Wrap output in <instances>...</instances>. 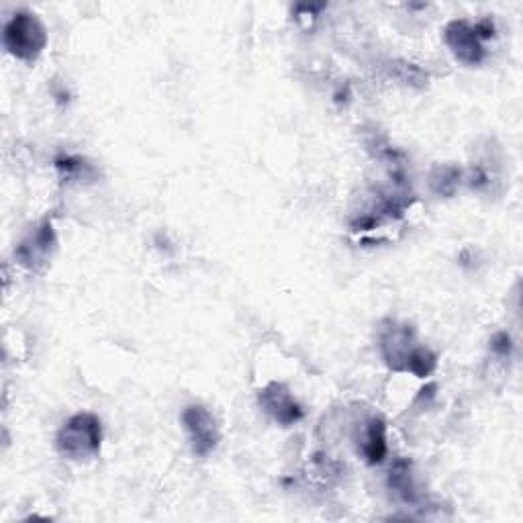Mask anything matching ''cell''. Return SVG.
Masks as SVG:
<instances>
[{
	"instance_id": "9c48e42d",
	"label": "cell",
	"mask_w": 523,
	"mask_h": 523,
	"mask_svg": "<svg viewBox=\"0 0 523 523\" xmlns=\"http://www.w3.org/2000/svg\"><path fill=\"white\" fill-rule=\"evenodd\" d=\"M389 487L391 491L405 503H417L419 493H417V485L413 479V466L411 460L407 458H399L389 472Z\"/></svg>"
},
{
	"instance_id": "7a4b0ae2",
	"label": "cell",
	"mask_w": 523,
	"mask_h": 523,
	"mask_svg": "<svg viewBox=\"0 0 523 523\" xmlns=\"http://www.w3.org/2000/svg\"><path fill=\"white\" fill-rule=\"evenodd\" d=\"M5 50L21 60L35 62L47 47V29L31 11H17L3 31Z\"/></svg>"
},
{
	"instance_id": "3957f363",
	"label": "cell",
	"mask_w": 523,
	"mask_h": 523,
	"mask_svg": "<svg viewBox=\"0 0 523 523\" xmlns=\"http://www.w3.org/2000/svg\"><path fill=\"white\" fill-rule=\"evenodd\" d=\"M56 246H58V237H56L54 223L50 219H43L17 244L15 258L23 268L31 272H39L50 264Z\"/></svg>"
},
{
	"instance_id": "6da1fadb",
	"label": "cell",
	"mask_w": 523,
	"mask_h": 523,
	"mask_svg": "<svg viewBox=\"0 0 523 523\" xmlns=\"http://www.w3.org/2000/svg\"><path fill=\"white\" fill-rule=\"evenodd\" d=\"M56 448L58 452L72 460V462H88L97 458L103 448V423L101 419L88 413L80 411L72 415L56 436Z\"/></svg>"
},
{
	"instance_id": "8992f818",
	"label": "cell",
	"mask_w": 523,
	"mask_h": 523,
	"mask_svg": "<svg viewBox=\"0 0 523 523\" xmlns=\"http://www.w3.org/2000/svg\"><path fill=\"white\" fill-rule=\"evenodd\" d=\"M417 346L419 344L415 338V329L407 323H397V321H389V325L383 329V334H380V344H378L383 360L395 372H405L407 360Z\"/></svg>"
},
{
	"instance_id": "52a82bcc",
	"label": "cell",
	"mask_w": 523,
	"mask_h": 523,
	"mask_svg": "<svg viewBox=\"0 0 523 523\" xmlns=\"http://www.w3.org/2000/svg\"><path fill=\"white\" fill-rule=\"evenodd\" d=\"M260 405L282 427H291L305 417L299 401L293 397L289 387L282 383H270L268 387H264L260 391Z\"/></svg>"
},
{
	"instance_id": "5bb4252c",
	"label": "cell",
	"mask_w": 523,
	"mask_h": 523,
	"mask_svg": "<svg viewBox=\"0 0 523 523\" xmlns=\"http://www.w3.org/2000/svg\"><path fill=\"white\" fill-rule=\"evenodd\" d=\"M474 29H477V33H479V37H481L483 43L489 41V39H493L495 33H497V29H495V21H493L491 17H485V19H481V21L474 23Z\"/></svg>"
},
{
	"instance_id": "4fadbf2b",
	"label": "cell",
	"mask_w": 523,
	"mask_h": 523,
	"mask_svg": "<svg viewBox=\"0 0 523 523\" xmlns=\"http://www.w3.org/2000/svg\"><path fill=\"white\" fill-rule=\"evenodd\" d=\"M491 350H493V354H497L501 358H511V354H513V340H511V336L507 334V331H499V334L493 336Z\"/></svg>"
},
{
	"instance_id": "7c38bea8",
	"label": "cell",
	"mask_w": 523,
	"mask_h": 523,
	"mask_svg": "<svg viewBox=\"0 0 523 523\" xmlns=\"http://www.w3.org/2000/svg\"><path fill=\"white\" fill-rule=\"evenodd\" d=\"M391 74H395V78L399 82L413 86V88H423L427 84V72H423L417 64H411L405 60L391 62Z\"/></svg>"
},
{
	"instance_id": "8fae6325",
	"label": "cell",
	"mask_w": 523,
	"mask_h": 523,
	"mask_svg": "<svg viewBox=\"0 0 523 523\" xmlns=\"http://www.w3.org/2000/svg\"><path fill=\"white\" fill-rule=\"evenodd\" d=\"M460 184V170L454 166H438L432 172V188L442 197H452Z\"/></svg>"
},
{
	"instance_id": "30bf717a",
	"label": "cell",
	"mask_w": 523,
	"mask_h": 523,
	"mask_svg": "<svg viewBox=\"0 0 523 523\" xmlns=\"http://www.w3.org/2000/svg\"><path fill=\"white\" fill-rule=\"evenodd\" d=\"M436 368H438V356L430 348L417 346L407 360L405 372H411L417 378H425V376L434 374Z\"/></svg>"
},
{
	"instance_id": "277c9868",
	"label": "cell",
	"mask_w": 523,
	"mask_h": 523,
	"mask_svg": "<svg viewBox=\"0 0 523 523\" xmlns=\"http://www.w3.org/2000/svg\"><path fill=\"white\" fill-rule=\"evenodd\" d=\"M182 425L195 456L205 458L217 450L221 442V430L215 415L205 405H188L182 411Z\"/></svg>"
},
{
	"instance_id": "ba28073f",
	"label": "cell",
	"mask_w": 523,
	"mask_h": 523,
	"mask_svg": "<svg viewBox=\"0 0 523 523\" xmlns=\"http://www.w3.org/2000/svg\"><path fill=\"white\" fill-rule=\"evenodd\" d=\"M358 454L368 466L383 464L389 454L387 423L380 417H370L364 423V430L358 438Z\"/></svg>"
},
{
	"instance_id": "5b68a950",
	"label": "cell",
	"mask_w": 523,
	"mask_h": 523,
	"mask_svg": "<svg viewBox=\"0 0 523 523\" xmlns=\"http://www.w3.org/2000/svg\"><path fill=\"white\" fill-rule=\"evenodd\" d=\"M444 41L452 56L464 66H479L487 58L485 43L481 41L474 23L466 19H454L444 27Z\"/></svg>"
}]
</instances>
